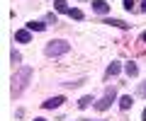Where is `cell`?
<instances>
[{
  "label": "cell",
  "instance_id": "obj_11",
  "mask_svg": "<svg viewBox=\"0 0 146 121\" xmlns=\"http://www.w3.org/2000/svg\"><path fill=\"white\" fill-rule=\"evenodd\" d=\"M105 24H112V27H119V29H127V27H129V24H127V22H122V20H107V22H105Z\"/></svg>",
  "mask_w": 146,
  "mask_h": 121
},
{
  "label": "cell",
  "instance_id": "obj_13",
  "mask_svg": "<svg viewBox=\"0 0 146 121\" xmlns=\"http://www.w3.org/2000/svg\"><path fill=\"white\" fill-rule=\"evenodd\" d=\"M90 104H93V97H83V99L78 102V107H80V109H85V107H90Z\"/></svg>",
  "mask_w": 146,
  "mask_h": 121
},
{
  "label": "cell",
  "instance_id": "obj_6",
  "mask_svg": "<svg viewBox=\"0 0 146 121\" xmlns=\"http://www.w3.org/2000/svg\"><path fill=\"white\" fill-rule=\"evenodd\" d=\"M93 10H95V12H100V15H105V12L110 10V5L105 3V0H93Z\"/></svg>",
  "mask_w": 146,
  "mask_h": 121
},
{
  "label": "cell",
  "instance_id": "obj_1",
  "mask_svg": "<svg viewBox=\"0 0 146 121\" xmlns=\"http://www.w3.org/2000/svg\"><path fill=\"white\" fill-rule=\"evenodd\" d=\"M29 78H32V68H22L20 73L12 78V97H20L25 92V87L29 85Z\"/></svg>",
  "mask_w": 146,
  "mask_h": 121
},
{
  "label": "cell",
  "instance_id": "obj_17",
  "mask_svg": "<svg viewBox=\"0 0 146 121\" xmlns=\"http://www.w3.org/2000/svg\"><path fill=\"white\" fill-rule=\"evenodd\" d=\"M139 95H146V82H144V85L139 87Z\"/></svg>",
  "mask_w": 146,
  "mask_h": 121
},
{
  "label": "cell",
  "instance_id": "obj_5",
  "mask_svg": "<svg viewBox=\"0 0 146 121\" xmlns=\"http://www.w3.org/2000/svg\"><path fill=\"white\" fill-rule=\"evenodd\" d=\"M15 39H17V41H20V44H29V29H17V32H15Z\"/></svg>",
  "mask_w": 146,
  "mask_h": 121
},
{
  "label": "cell",
  "instance_id": "obj_19",
  "mask_svg": "<svg viewBox=\"0 0 146 121\" xmlns=\"http://www.w3.org/2000/svg\"><path fill=\"white\" fill-rule=\"evenodd\" d=\"M141 39H144V41H146V32H144V34H141Z\"/></svg>",
  "mask_w": 146,
  "mask_h": 121
},
{
  "label": "cell",
  "instance_id": "obj_8",
  "mask_svg": "<svg viewBox=\"0 0 146 121\" xmlns=\"http://www.w3.org/2000/svg\"><path fill=\"white\" fill-rule=\"evenodd\" d=\"M44 27H46V24H42V22H29L27 29H32V32H44Z\"/></svg>",
  "mask_w": 146,
  "mask_h": 121
},
{
  "label": "cell",
  "instance_id": "obj_20",
  "mask_svg": "<svg viewBox=\"0 0 146 121\" xmlns=\"http://www.w3.org/2000/svg\"><path fill=\"white\" fill-rule=\"evenodd\" d=\"M141 116H144V121H146V109H144V114H141Z\"/></svg>",
  "mask_w": 146,
  "mask_h": 121
},
{
  "label": "cell",
  "instance_id": "obj_18",
  "mask_svg": "<svg viewBox=\"0 0 146 121\" xmlns=\"http://www.w3.org/2000/svg\"><path fill=\"white\" fill-rule=\"evenodd\" d=\"M141 10H146V0H144V3H141Z\"/></svg>",
  "mask_w": 146,
  "mask_h": 121
},
{
  "label": "cell",
  "instance_id": "obj_2",
  "mask_svg": "<svg viewBox=\"0 0 146 121\" xmlns=\"http://www.w3.org/2000/svg\"><path fill=\"white\" fill-rule=\"evenodd\" d=\"M68 48L71 46L66 41H49L44 51H46V56H61V53H68Z\"/></svg>",
  "mask_w": 146,
  "mask_h": 121
},
{
  "label": "cell",
  "instance_id": "obj_21",
  "mask_svg": "<svg viewBox=\"0 0 146 121\" xmlns=\"http://www.w3.org/2000/svg\"><path fill=\"white\" fill-rule=\"evenodd\" d=\"M34 121H46V119H34Z\"/></svg>",
  "mask_w": 146,
  "mask_h": 121
},
{
  "label": "cell",
  "instance_id": "obj_10",
  "mask_svg": "<svg viewBox=\"0 0 146 121\" xmlns=\"http://www.w3.org/2000/svg\"><path fill=\"white\" fill-rule=\"evenodd\" d=\"M131 104H134V102H131V97H129V95H124V97L119 99V107H122V109H129Z\"/></svg>",
  "mask_w": 146,
  "mask_h": 121
},
{
  "label": "cell",
  "instance_id": "obj_7",
  "mask_svg": "<svg viewBox=\"0 0 146 121\" xmlns=\"http://www.w3.org/2000/svg\"><path fill=\"white\" fill-rule=\"evenodd\" d=\"M54 7H56L58 12H71V10H68V5H66V0H54Z\"/></svg>",
  "mask_w": 146,
  "mask_h": 121
},
{
  "label": "cell",
  "instance_id": "obj_12",
  "mask_svg": "<svg viewBox=\"0 0 146 121\" xmlns=\"http://www.w3.org/2000/svg\"><path fill=\"white\" fill-rule=\"evenodd\" d=\"M127 75H129V78H134V75H139V68H136L134 63H127Z\"/></svg>",
  "mask_w": 146,
  "mask_h": 121
},
{
  "label": "cell",
  "instance_id": "obj_15",
  "mask_svg": "<svg viewBox=\"0 0 146 121\" xmlns=\"http://www.w3.org/2000/svg\"><path fill=\"white\" fill-rule=\"evenodd\" d=\"M134 5H136L134 0H124V7H127V10H129V12H131V10H134Z\"/></svg>",
  "mask_w": 146,
  "mask_h": 121
},
{
  "label": "cell",
  "instance_id": "obj_9",
  "mask_svg": "<svg viewBox=\"0 0 146 121\" xmlns=\"http://www.w3.org/2000/svg\"><path fill=\"white\" fill-rule=\"evenodd\" d=\"M119 73V63H110L107 65V78H112V75Z\"/></svg>",
  "mask_w": 146,
  "mask_h": 121
},
{
  "label": "cell",
  "instance_id": "obj_4",
  "mask_svg": "<svg viewBox=\"0 0 146 121\" xmlns=\"http://www.w3.org/2000/svg\"><path fill=\"white\" fill-rule=\"evenodd\" d=\"M63 102H66L63 97H51V99H46V102H44V109H56V107H61Z\"/></svg>",
  "mask_w": 146,
  "mask_h": 121
},
{
  "label": "cell",
  "instance_id": "obj_16",
  "mask_svg": "<svg viewBox=\"0 0 146 121\" xmlns=\"http://www.w3.org/2000/svg\"><path fill=\"white\" fill-rule=\"evenodd\" d=\"M20 61H22V56L17 51H12V63H20Z\"/></svg>",
  "mask_w": 146,
  "mask_h": 121
},
{
  "label": "cell",
  "instance_id": "obj_3",
  "mask_svg": "<svg viewBox=\"0 0 146 121\" xmlns=\"http://www.w3.org/2000/svg\"><path fill=\"white\" fill-rule=\"evenodd\" d=\"M115 95H117L115 87H107V90H105V97L98 102V104H95V109H98V111H105L110 104H112V102H115Z\"/></svg>",
  "mask_w": 146,
  "mask_h": 121
},
{
  "label": "cell",
  "instance_id": "obj_14",
  "mask_svg": "<svg viewBox=\"0 0 146 121\" xmlns=\"http://www.w3.org/2000/svg\"><path fill=\"white\" fill-rule=\"evenodd\" d=\"M68 15H71L73 20H83V12H80V10H71V12H68Z\"/></svg>",
  "mask_w": 146,
  "mask_h": 121
}]
</instances>
